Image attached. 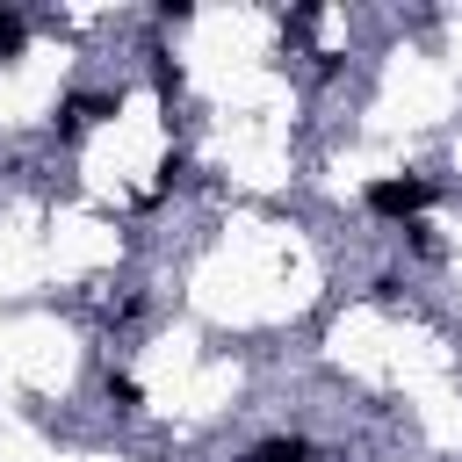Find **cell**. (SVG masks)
<instances>
[{"label": "cell", "instance_id": "1", "mask_svg": "<svg viewBox=\"0 0 462 462\" xmlns=\"http://www.w3.org/2000/svg\"><path fill=\"white\" fill-rule=\"evenodd\" d=\"M361 202H368V217L419 224V217H426V202H433V180H426V173H383V180H368V188H361Z\"/></svg>", "mask_w": 462, "mask_h": 462}, {"label": "cell", "instance_id": "5", "mask_svg": "<svg viewBox=\"0 0 462 462\" xmlns=\"http://www.w3.org/2000/svg\"><path fill=\"white\" fill-rule=\"evenodd\" d=\"M22 43H29V22H22V7H0V65H7V58H22Z\"/></svg>", "mask_w": 462, "mask_h": 462}, {"label": "cell", "instance_id": "2", "mask_svg": "<svg viewBox=\"0 0 462 462\" xmlns=\"http://www.w3.org/2000/svg\"><path fill=\"white\" fill-rule=\"evenodd\" d=\"M116 108H123V101H116L108 87H79V94H65V101H58V116H51V123H58V137H87V130H94V123H108Z\"/></svg>", "mask_w": 462, "mask_h": 462}, {"label": "cell", "instance_id": "4", "mask_svg": "<svg viewBox=\"0 0 462 462\" xmlns=\"http://www.w3.org/2000/svg\"><path fill=\"white\" fill-rule=\"evenodd\" d=\"M101 397H108L116 411H144V383H137L130 368H108V375H101Z\"/></svg>", "mask_w": 462, "mask_h": 462}, {"label": "cell", "instance_id": "3", "mask_svg": "<svg viewBox=\"0 0 462 462\" xmlns=\"http://www.w3.org/2000/svg\"><path fill=\"white\" fill-rule=\"evenodd\" d=\"M245 462H318V440H303V433H267V440L245 448Z\"/></svg>", "mask_w": 462, "mask_h": 462}]
</instances>
